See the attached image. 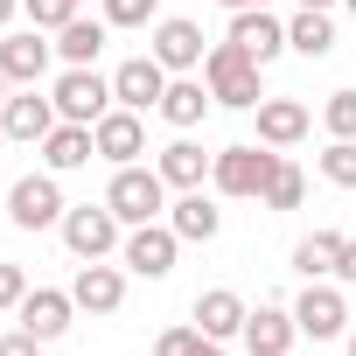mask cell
<instances>
[{
    "label": "cell",
    "instance_id": "6da1fadb",
    "mask_svg": "<svg viewBox=\"0 0 356 356\" xmlns=\"http://www.w3.org/2000/svg\"><path fill=\"white\" fill-rule=\"evenodd\" d=\"M259 70H266V63H252L231 35H224V42H210V56H203V84H210V98H217V105H231V112H259V98H266Z\"/></svg>",
    "mask_w": 356,
    "mask_h": 356
},
{
    "label": "cell",
    "instance_id": "7a4b0ae2",
    "mask_svg": "<svg viewBox=\"0 0 356 356\" xmlns=\"http://www.w3.org/2000/svg\"><path fill=\"white\" fill-rule=\"evenodd\" d=\"M105 203H112V217L133 231V224H154L161 210H168V182H161V168H112V189H105Z\"/></svg>",
    "mask_w": 356,
    "mask_h": 356
},
{
    "label": "cell",
    "instance_id": "3957f363",
    "mask_svg": "<svg viewBox=\"0 0 356 356\" xmlns=\"http://www.w3.org/2000/svg\"><path fill=\"white\" fill-rule=\"evenodd\" d=\"M273 168H280V154H273L266 140H259V147H224V154L210 161V182H217V196H266Z\"/></svg>",
    "mask_w": 356,
    "mask_h": 356
},
{
    "label": "cell",
    "instance_id": "277c9868",
    "mask_svg": "<svg viewBox=\"0 0 356 356\" xmlns=\"http://www.w3.org/2000/svg\"><path fill=\"white\" fill-rule=\"evenodd\" d=\"M63 189H56V175L42 168V175H22V182L8 189V224L15 231H49V224H63Z\"/></svg>",
    "mask_w": 356,
    "mask_h": 356
},
{
    "label": "cell",
    "instance_id": "5b68a950",
    "mask_svg": "<svg viewBox=\"0 0 356 356\" xmlns=\"http://www.w3.org/2000/svg\"><path fill=\"white\" fill-rule=\"evenodd\" d=\"M175 252H182V238H175V224H133L126 231V245H119V266L126 273H140V280H168L175 273Z\"/></svg>",
    "mask_w": 356,
    "mask_h": 356
},
{
    "label": "cell",
    "instance_id": "8992f818",
    "mask_svg": "<svg viewBox=\"0 0 356 356\" xmlns=\"http://www.w3.org/2000/svg\"><path fill=\"white\" fill-rule=\"evenodd\" d=\"M63 245L77 259H105L126 245V224L112 217V203H77V210H63Z\"/></svg>",
    "mask_w": 356,
    "mask_h": 356
},
{
    "label": "cell",
    "instance_id": "52a82bcc",
    "mask_svg": "<svg viewBox=\"0 0 356 356\" xmlns=\"http://www.w3.org/2000/svg\"><path fill=\"white\" fill-rule=\"evenodd\" d=\"M49 98H56V112L77 119V126H98V119L119 105V98H112V77H98V70H63Z\"/></svg>",
    "mask_w": 356,
    "mask_h": 356
},
{
    "label": "cell",
    "instance_id": "ba28073f",
    "mask_svg": "<svg viewBox=\"0 0 356 356\" xmlns=\"http://www.w3.org/2000/svg\"><path fill=\"white\" fill-rule=\"evenodd\" d=\"M161 91H168V63H161L154 49H147V56H126V63L112 70V98H119L126 112H154Z\"/></svg>",
    "mask_w": 356,
    "mask_h": 356
},
{
    "label": "cell",
    "instance_id": "9c48e42d",
    "mask_svg": "<svg viewBox=\"0 0 356 356\" xmlns=\"http://www.w3.org/2000/svg\"><path fill=\"white\" fill-rule=\"evenodd\" d=\"M293 321H300V335H314V342H335V335L349 328V300H342V286H328V280H307V293L293 300Z\"/></svg>",
    "mask_w": 356,
    "mask_h": 356
},
{
    "label": "cell",
    "instance_id": "30bf717a",
    "mask_svg": "<svg viewBox=\"0 0 356 356\" xmlns=\"http://www.w3.org/2000/svg\"><path fill=\"white\" fill-rule=\"evenodd\" d=\"M56 98H35V84H22L8 105H0V133H8V140H29V147H42L49 133H56Z\"/></svg>",
    "mask_w": 356,
    "mask_h": 356
},
{
    "label": "cell",
    "instance_id": "8fae6325",
    "mask_svg": "<svg viewBox=\"0 0 356 356\" xmlns=\"http://www.w3.org/2000/svg\"><path fill=\"white\" fill-rule=\"evenodd\" d=\"M91 140H98V161H112V168H133V161L147 154V126H140V112H126V105H112V112L91 126Z\"/></svg>",
    "mask_w": 356,
    "mask_h": 356
},
{
    "label": "cell",
    "instance_id": "7c38bea8",
    "mask_svg": "<svg viewBox=\"0 0 356 356\" xmlns=\"http://www.w3.org/2000/svg\"><path fill=\"white\" fill-rule=\"evenodd\" d=\"M154 56L168 63V77H189V70H203V29L196 22H182V15H168V22H154Z\"/></svg>",
    "mask_w": 356,
    "mask_h": 356
},
{
    "label": "cell",
    "instance_id": "4fadbf2b",
    "mask_svg": "<svg viewBox=\"0 0 356 356\" xmlns=\"http://www.w3.org/2000/svg\"><path fill=\"white\" fill-rule=\"evenodd\" d=\"M70 300H77L84 314H119V300H126V273L105 266V259H84L77 280H70Z\"/></svg>",
    "mask_w": 356,
    "mask_h": 356
},
{
    "label": "cell",
    "instance_id": "5bb4252c",
    "mask_svg": "<svg viewBox=\"0 0 356 356\" xmlns=\"http://www.w3.org/2000/svg\"><path fill=\"white\" fill-rule=\"evenodd\" d=\"M231 42H238L252 63H273V56L286 49V22H280L273 8H245V15H231Z\"/></svg>",
    "mask_w": 356,
    "mask_h": 356
},
{
    "label": "cell",
    "instance_id": "9a60e30c",
    "mask_svg": "<svg viewBox=\"0 0 356 356\" xmlns=\"http://www.w3.org/2000/svg\"><path fill=\"white\" fill-rule=\"evenodd\" d=\"M98 161V140H91V126H77V119H56V133L42 140V168L49 175H77V168H91Z\"/></svg>",
    "mask_w": 356,
    "mask_h": 356
},
{
    "label": "cell",
    "instance_id": "2e32d148",
    "mask_svg": "<svg viewBox=\"0 0 356 356\" xmlns=\"http://www.w3.org/2000/svg\"><path fill=\"white\" fill-rule=\"evenodd\" d=\"M168 224H175V238H182V245H210V238L224 231V210H217L203 189H182V196L168 203Z\"/></svg>",
    "mask_w": 356,
    "mask_h": 356
},
{
    "label": "cell",
    "instance_id": "e0dca14e",
    "mask_svg": "<svg viewBox=\"0 0 356 356\" xmlns=\"http://www.w3.org/2000/svg\"><path fill=\"white\" fill-rule=\"evenodd\" d=\"M49 56H56V42H42V29H22V35L0 42V70H8V84H42Z\"/></svg>",
    "mask_w": 356,
    "mask_h": 356
},
{
    "label": "cell",
    "instance_id": "ac0fdd59",
    "mask_svg": "<svg viewBox=\"0 0 356 356\" xmlns=\"http://www.w3.org/2000/svg\"><path fill=\"white\" fill-rule=\"evenodd\" d=\"M15 314H22V328H29V335H42V342H56V335L70 328V314H77V300H70V293H56V286H29V300H22Z\"/></svg>",
    "mask_w": 356,
    "mask_h": 356
},
{
    "label": "cell",
    "instance_id": "d6986e66",
    "mask_svg": "<svg viewBox=\"0 0 356 356\" xmlns=\"http://www.w3.org/2000/svg\"><path fill=\"white\" fill-rule=\"evenodd\" d=\"M293 335H300L293 307H252V314H245V349H252V356H286Z\"/></svg>",
    "mask_w": 356,
    "mask_h": 356
},
{
    "label": "cell",
    "instance_id": "ffe728a7",
    "mask_svg": "<svg viewBox=\"0 0 356 356\" xmlns=\"http://www.w3.org/2000/svg\"><path fill=\"white\" fill-rule=\"evenodd\" d=\"M210 105H217V98H210V84H203V77H168V91H161V105H154V112H161L175 133H189V126H203V112H210Z\"/></svg>",
    "mask_w": 356,
    "mask_h": 356
},
{
    "label": "cell",
    "instance_id": "44dd1931",
    "mask_svg": "<svg viewBox=\"0 0 356 356\" xmlns=\"http://www.w3.org/2000/svg\"><path fill=\"white\" fill-rule=\"evenodd\" d=\"M245 300L231 293V286H210V293H196V328L210 335V342H231V335H245Z\"/></svg>",
    "mask_w": 356,
    "mask_h": 356
},
{
    "label": "cell",
    "instance_id": "7402d4cb",
    "mask_svg": "<svg viewBox=\"0 0 356 356\" xmlns=\"http://www.w3.org/2000/svg\"><path fill=\"white\" fill-rule=\"evenodd\" d=\"M307 105L300 98H259V140L266 147H293V140H307Z\"/></svg>",
    "mask_w": 356,
    "mask_h": 356
},
{
    "label": "cell",
    "instance_id": "603a6c76",
    "mask_svg": "<svg viewBox=\"0 0 356 356\" xmlns=\"http://www.w3.org/2000/svg\"><path fill=\"white\" fill-rule=\"evenodd\" d=\"M210 161H217V154H203L196 140H168L154 168H161V182H168V189H203V175H210Z\"/></svg>",
    "mask_w": 356,
    "mask_h": 356
},
{
    "label": "cell",
    "instance_id": "cb8c5ba5",
    "mask_svg": "<svg viewBox=\"0 0 356 356\" xmlns=\"http://www.w3.org/2000/svg\"><path fill=\"white\" fill-rule=\"evenodd\" d=\"M105 35H112V22H105V15H98V22H84V15H77V22H63V29H56V56H63L70 70H91V63H98V49H105Z\"/></svg>",
    "mask_w": 356,
    "mask_h": 356
},
{
    "label": "cell",
    "instance_id": "d4e9b609",
    "mask_svg": "<svg viewBox=\"0 0 356 356\" xmlns=\"http://www.w3.org/2000/svg\"><path fill=\"white\" fill-rule=\"evenodd\" d=\"M286 49L307 56V63H321V56L335 49V22H328V8H300V15L286 22Z\"/></svg>",
    "mask_w": 356,
    "mask_h": 356
},
{
    "label": "cell",
    "instance_id": "484cf974",
    "mask_svg": "<svg viewBox=\"0 0 356 356\" xmlns=\"http://www.w3.org/2000/svg\"><path fill=\"white\" fill-rule=\"evenodd\" d=\"M335 259H342V231H307V238L293 245V266H300L307 280H335Z\"/></svg>",
    "mask_w": 356,
    "mask_h": 356
},
{
    "label": "cell",
    "instance_id": "4316f807",
    "mask_svg": "<svg viewBox=\"0 0 356 356\" xmlns=\"http://www.w3.org/2000/svg\"><path fill=\"white\" fill-rule=\"evenodd\" d=\"M259 203H266V210H300V203H307V175H300L286 154H280V168H273V182H266Z\"/></svg>",
    "mask_w": 356,
    "mask_h": 356
},
{
    "label": "cell",
    "instance_id": "83f0119b",
    "mask_svg": "<svg viewBox=\"0 0 356 356\" xmlns=\"http://www.w3.org/2000/svg\"><path fill=\"white\" fill-rule=\"evenodd\" d=\"M77 8H84V0H22L29 29H42V35H56L63 22H77Z\"/></svg>",
    "mask_w": 356,
    "mask_h": 356
},
{
    "label": "cell",
    "instance_id": "f1b7e54d",
    "mask_svg": "<svg viewBox=\"0 0 356 356\" xmlns=\"http://www.w3.org/2000/svg\"><path fill=\"white\" fill-rule=\"evenodd\" d=\"M321 126H328V140H356V91H328Z\"/></svg>",
    "mask_w": 356,
    "mask_h": 356
},
{
    "label": "cell",
    "instance_id": "f546056e",
    "mask_svg": "<svg viewBox=\"0 0 356 356\" xmlns=\"http://www.w3.org/2000/svg\"><path fill=\"white\" fill-rule=\"evenodd\" d=\"M321 175L335 189H356V140H328V154H321Z\"/></svg>",
    "mask_w": 356,
    "mask_h": 356
},
{
    "label": "cell",
    "instance_id": "4dcf8cb0",
    "mask_svg": "<svg viewBox=\"0 0 356 356\" xmlns=\"http://www.w3.org/2000/svg\"><path fill=\"white\" fill-rule=\"evenodd\" d=\"M105 22L112 29H147V22H161V0H105Z\"/></svg>",
    "mask_w": 356,
    "mask_h": 356
},
{
    "label": "cell",
    "instance_id": "1f68e13d",
    "mask_svg": "<svg viewBox=\"0 0 356 356\" xmlns=\"http://www.w3.org/2000/svg\"><path fill=\"white\" fill-rule=\"evenodd\" d=\"M29 300V273L22 266H8V259H0V314H15Z\"/></svg>",
    "mask_w": 356,
    "mask_h": 356
},
{
    "label": "cell",
    "instance_id": "d6a6232c",
    "mask_svg": "<svg viewBox=\"0 0 356 356\" xmlns=\"http://www.w3.org/2000/svg\"><path fill=\"white\" fill-rule=\"evenodd\" d=\"M196 349H203V328H196V321H189V328H168V335L154 342V356H196Z\"/></svg>",
    "mask_w": 356,
    "mask_h": 356
},
{
    "label": "cell",
    "instance_id": "836d02e7",
    "mask_svg": "<svg viewBox=\"0 0 356 356\" xmlns=\"http://www.w3.org/2000/svg\"><path fill=\"white\" fill-rule=\"evenodd\" d=\"M49 342L42 335H29V328H15V335H0V356H42Z\"/></svg>",
    "mask_w": 356,
    "mask_h": 356
},
{
    "label": "cell",
    "instance_id": "e575fe53",
    "mask_svg": "<svg viewBox=\"0 0 356 356\" xmlns=\"http://www.w3.org/2000/svg\"><path fill=\"white\" fill-rule=\"evenodd\" d=\"M335 280L356 286V238H342V259H335Z\"/></svg>",
    "mask_w": 356,
    "mask_h": 356
},
{
    "label": "cell",
    "instance_id": "d590c367",
    "mask_svg": "<svg viewBox=\"0 0 356 356\" xmlns=\"http://www.w3.org/2000/svg\"><path fill=\"white\" fill-rule=\"evenodd\" d=\"M217 8H231V15H245V8H273V0H217Z\"/></svg>",
    "mask_w": 356,
    "mask_h": 356
},
{
    "label": "cell",
    "instance_id": "8d00e7d4",
    "mask_svg": "<svg viewBox=\"0 0 356 356\" xmlns=\"http://www.w3.org/2000/svg\"><path fill=\"white\" fill-rule=\"evenodd\" d=\"M15 15H22V0H0V29H8V22H15Z\"/></svg>",
    "mask_w": 356,
    "mask_h": 356
},
{
    "label": "cell",
    "instance_id": "74e56055",
    "mask_svg": "<svg viewBox=\"0 0 356 356\" xmlns=\"http://www.w3.org/2000/svg\"><path fill=\"white\" fill-rule=\"evenodd\" d=\"M196 356H224V342H210V335H203V349H196Z\"/></svg>",
    "mask_w": 356,
    "mask_h": 356
},
{
    "label": "cell",
    "instance_id": "f35d334b",
    "mask_svg": "<svg viewBox=\"0 0 356 356\" xmlns=\"http://www.w3.org/2000/svg\"><path fill=\"white\" fill-rule=\"evenodd\" d=\"M0 105H8V70H0Z\"/></svg>",
    "mask_w": 356,
    "mask_h": 356
},
{
    "label": "cell",
    "instance_id": "ab89813d",
    "mask_svg": "<svg viewBox=\"0 0 356 356\" xmlns=\"http://www.w3.org/2000/svg\"><path fill=\"white\" fill-rule=\"evenodd\" d=\"M300 8H335V0H300Z\"/></svg>",
    "mask_w": 356,
    "mask_h": 356
},
{
    "label": "cell",
    "instance_id": "60d3db41",
    "mask_svg": "<svg viewBox=\"0 0 356 356\" xmlns=\"http://www.w3.org/2000/svg\"><path fill=\"white\" fill-rule=\"evenodd\" d=\"M349 356H356V328H349Z\"/></svg>",
    "mask_w": 356,
    "mask_h": 356
},
{
    "label": "cell",
    "instance_id": "b9f144b4",
    "mask_svg": "<svg viewBox=\"0 0 356 356\" xmlns=\"http://www.w3.org/2000/svg\"><path fill=\"white\" fill-rule=\"evenodd\" d=\"M342 8H349V15H356V0H342Z\"/></svg>",
    "mask_w": 356,
    "mask_h": 356
},
{
    "label": "cell",
    "instance_id": "7bdbcfd3",
    "mask_svg": "<svg viewBox=\"0 0 356 356\" xmlns=\"http://www.w3.org/2000/svg\"><path fill=\"white\" fill-rule=\"evenodd\" d=\"M0 147H8V133H0Z\"/></svg>",
    "mask_w": 356,
    "mask_h": 356
}]
</instances>
